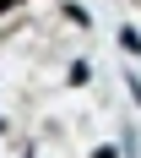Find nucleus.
<instances>
[{
    "mask_svg": "<svg viewBox=\"0 0 141 158\" xmlns=\"http://www.w3.org/2000/svg\"><path fill=\"white\" fill-rule=\"evenodd\" d=\"M119 44H125L130 55H141V33H136V27H119Z\"/></svg>",
    "mask_w": 141,
    "mask_h": 158,
    "instance_id": "nucleus-1",
    "label": "nucleus"
},
{
    "mask_svg": "<svg viewBox=\"0 0 141 158\" xmlns=\"http://www.w3.org/2000/svg\"><path fill=\"white\" fill-rule=\"evenodd\" d=\"M130 93H136V104H141V82H136V77H130Z\"/></svg>",
    "mask_w": 141,
    "mask_h": 158,
    "instance_id": "nucleus-2",
    "label": "nucleus"
}]
</instances>
